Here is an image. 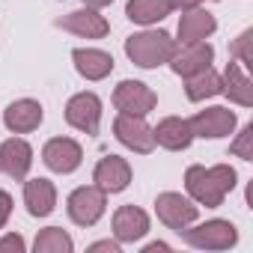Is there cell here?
Returning a JSON list of instances; mask_svg holds the SVG:
<instances>
[{"label": "cell", "instance_id": "obj_1", "mask_svg": "<svg viewBox=\"0 0 253 253\" xmlns=\"http://www.w3.org/2000/svg\"><path fill=\"white\" fill-rule=\"evenodd\" d=\"M185 188H188V194H191L197 203L214 209V206H220L223 197L235 188V170H232L229 164H217V167H209V170H206V167H188V173H185Z\"/></svg>", "mask_w": 253, "mask_h": 253}, {"label": "cell", "instance_id": "obj_2", "mask_svg": "<svg viewBox=\"0 0 253 253\" xmlns=\"http://www.w3.org/2000/svg\"><path fill=\"white\" fill-rule=\"evenodd\" d=\"M173 51H176V42L164 30H146V33H137L125 42V54L143 69H155L161 63H170Z\"/></svg>", "mask_w": 253, "mask_h": 253}, {"label": "cell", "instance_id": "obj_3", "mask_svg": "<svg viewBox=\"0 0 253 253\" xmlns=\"http://www.w3.org/2000/svg\"><path fill=\"white\" fill-rule=\"evenodd\" d=\"M182 235H185V241L188 244H194V247H206V250H226V247H232L235 241H238V232H235V226L229 223V220H209V223H200V226H194V229H179Z\"/></svg>", "mask_w": 253, "mask_h": 253}, {"label": "cell", "instance_id": "obj_4", "mask_svg": "<svg viewBox=\"0 0 253 253\" xmlns=\"http://www.w3.org/2000/svg\"><path fill=\"white\" fill-rule=\"evenodd\" d=\"M113 131H116V137H119L125 146L134 149V152H140V155H146V152L155 149V134H152L149 125L143 122V116L119 113L116 122H113Z\"/></svg>", "mask_w": 253, "mask_h": 253}, {"label": "cell", "instance_id": "obj_5", "mask_svg": "<svg viewBox=\"0 0 253 253\" xmlns=\"http://www.w3.org/2000/svg\"><path fill=\"white\" fill-rule=\"evenodd\" d=\"M104 214V191L98 185L89 188H78L69 197V217L81 226H92L98 217Z\"/></svg>", "mask_w": 253, "mask_h": 253}, {"label": "cell", "instance_id": "obj_6", "mask_svg": "<svg viewBox=\"0 0 253 253\" xmlns=\"http://www.w3.org/2000/svg\"><path fill=\"white\" fill-rule=\"evenodd\" d=\"M113 104L122 113H134V116H146L155 107V92L140 84V81H122L113 92Z\"/></svg>", "mask_w": 253, "mask_h": 253}, {"label": "cell", "instance_id": "obj_7", "mask_svg": "<svg viewBox=\"0 0 253 253\" xmlns=\"http://www.w3.org/2000/svg\"><path fill=\"white\" fill-rule=\"evenodd\" d=\"M66 119L69 125H75L78 131L95 134L98 131V119H101V101L92 92H81L66 104Z\"/></svg>", "mask_w": 253, "mask_h": 253}, {"label": "cell", "instance_id": "obj_8", "mask_svg": "<svg viewBox=\"0 0 253 253\" xmlns=\"http://www.w3.org/2000/svg\"><path fill=\"white\" fill-rule=\"evenodd\" d=\"M155 209H158V217L176 232L197 220V206L191 200H185L182 194H161L155 200Z\"/></svg>", "mask_w": 253, "mask_h": 253}, {"label": "cell", "instance_id": "obj_9", "mask_svg": "<svg viewBox=\"0 0 253 253\" xmlns=\"http://www.w3.org/2000/svg\"><path fill=\"white\" fill-rule=\"evenodd\" d=\"M95 185L104 191V194H116V191H125L131 182V167L125 158H116V155H107L98 161L95 173H92Z\"/></svg>", "mask_w": 253, "mask_h": 253}, {"label": "cell", "instance_id": "obj_10", "mask_svg": "<svg viewBox=\"0 0 253 253\" xmlns=\"http://www.w3.org/2000/svg\"><path fill=\"white\" fill-rule=\"evenodd\" d=\"M211 57H214L211 45H209L206 39H200V42H188V45H182V51H173L170 66H173L176 75H185V78H188V75L203 72L206 66H211Z\"/></svg>", "mask_w": 253, "mask_h": 253}, {"label": "cell", "instance_id": "obj_11", "mask_svg": "<svg viewBox=\"0 0 253 253\" xmlns=\"http://www.w3.org/2000/svg\"><path fill=\"white\" fill-rule=\"evenodd\" d=\"M42 158H45V164H48L51 170H57V173H72V170H78L84 152H81V146H78L72 137H54V140L45 143Z\"/></svg>", "mask_w": 253, "mask_h": 253}, {"label": "cell", "instance_id": "obj_12", "mask_svg": "<svg viewBox=\"0 0 253 253\" xmlns=\"http://www.w3.org/2000/svg\"><path fill=\"white\" fill-rule=\"evenodd\" d=\"M188 122H191V131L200 137H223L235 128V113L226 107H209V110H200Z\"/></svg>", "mask_w": 253, "mask_h": 253}, {"label": "cell", "instance_id": "obj_13", "mask_svg": "<svg viewBox=\"0 0 253 253\" xmlns=\"http://www.w3.org/2000/svg\"><path fill=\"white\" fill-rule=\"evenodd\" d=\"M30 161H33V149L24 140H18V137H12V140H6L3 146H0V170L9 173L15 182H21L27 176Z\"/></svg>", "mask_w": 253, "mask_h": 253}, {"label": "cell", "instance_id": "obj_14", "mask_svg": "<svg viewBox=\"0 0 253 253\" xmlns=\"http://www.w3.org/2000/svg\"><path fill=\"white\" fill-rule=\"evenodd\" d=\"M146 229H149V217H146L143 209H137V206L116 209V214H113V232H116L119 241H137L140 235H146Z\"/></svg>", "mask_w": 253, "mask_h": 253}, {"label": "cell", "instance_id": "obj_15", "mask_svg": "<svg viewBox=\"0 0 253 253\" xmlns=\"http://www.w3.org/2000/svg\"><path fill=\"white\" fill-rule=\"evenodd\" d=\"M57 27H63V30H69V33H78V36H86V39H101V36H107V21L98 15V12H92V9H78V12H69L66 18H60L57 21Z\"/></svg>", "mask_w": 253, "mask_h": 253}, {"label": "cell", "instance_id": "obj_16", "mask_svg": "<svg viewBox=\"0 0 253 253\" xmlns=\"http://www.w3.org/2000/svg\"><path fill=\"white\" fill-rule=\"evenodd\" d=\"M3 122H6L9 131L27 134L33 128H39V122H42V104L39 101H30V98H21V101H15V104L6 107Z\"/></svg>", "mask_w": 253, "mask_h": 253}, {"label": "cell", "instance_id": "obj_17", "mask_svg": "<svg viewBox=\"0 0 253 253\" xmlns=\"http://www.w3.org/2000/svg\"><path fill=\"white\" fill-rule=\"evenodd\" d=\"M155 134V143L167 146V149H188L191 140H194V131H191V122L188 119H179V116H167L158 128H152Z\"/></svg>", "mask_w": 253, "mask_h": 253}, {"label": "cell", "instance_id": "obj_18", "mask_svg": "<svg viewBox=\"0 0 253 253\" xmlns=\"http://www.w3.org/2000/svg\"><path fill=\"white\" fill-rule=\"evenodd\" d=\"M75 60V69L86 78V81H101L113 72V57L104 54V51H89V48H78L72 54Z\"/></svg>", "mask_w": 253, "mask_h": 253}, {"label": "cell", "instance_id": "obj_19", "mask_svg": "<svg viewBox=\"0 0 253 253\" xmlns=\"http://www.w3.org/2000/svg\"><path fill=\"white\" fill-rule=\"evenodd\" d=\"M214 15H209V12H203V9H188V12H182V21H179V39H182V45H188V42H200V39H206V36H211L214 33Z\"/></svg>", "mask_w": 253, "mask_h": 253}, {"label": "cell", "instance_id": "obj_20", "mask_svg": "<svg viewBox=\"0 0 253 253\" xmlns=\"http://www.w3.org/2000/svg\"><path fill=\"white\" fill-rule=\"evenodd\" d=\"M24 203L30 209L33 217H45L54 211V203H57V191L48 179H33L24 185Z\"/></svg>", "mask_w": 253, "mask_h": 253}, {"label": "cell", "instance_id": "obj_21", "mask_svg": "<svg viewBox=\"0 0 253 253\" xmlns=\"http://www.w3.org/2000/svg\"><path fill=\"white\" fill-rule=\"evenodd\" d=\"M176 9V0H128V18L137 24H155Z\"/></svg>", "mask_w": 253, "mask_h": 253}, {"label": "cell", "instance_id": "obj_22", "mask_svg": "<svg viewBox=\"0 0 253 253\" xmlns=\"http://www.w3.org/2000/svg\"><path fill=\"white\" fill-rule=\"evenodd\" d=\"M220 92H226L232 101H238L241 107H250L253 104V86H250V81H247V75L235 66V63H229L226 66V72H223V89Z\"/></svg>", "mask_w": 253, "mask_h": 253}, {"label": "cell", "instance_id": "obj_23", "mask_svg": "<svg viewBox=\"0 0 253 253\" xmlns=\"http://www.w3.org/2000/svg\"><path fill=\"white\" fill-rule=\"evenodd\" d=\"M220 89H223V81H220V75L211 66H206L203 72L188 75V98L191 101H203L209 95H217Z\"/></svg>", "mask_w": 253, "mask_h": 253}, {"label": "cell", "instance_id": "obj_24", "mask_svg": "<svg viewBox=\"0 0 253 253\" xmlns=\"http://www.w3.org/2000/svg\"><path fill=\"white\" fill-rule=\"evenodd\" d=\"M69 250H72V238L60 226H48L36 235V253H69Z\"/></svg>", "mask_w": 253, "mask_h": 253}, {"label": "cell", "instance_id": "obj_25", "mask_svg": "<svg viewBox=\"0 0 253 253\" xmlns=\"http://www.w3.org/2000/svg\"><path fill=\"white\" fill-rule=\"evenodd\" d=\"M232 155L244 158V161H253V125H244V131L238 134V140L229 146Z\"/></svg>", "mask_w": 253, "mask_h": 253}, {"label": "cell", "instance_id": "obj_26", "mask_svg": "<svg viewBox=\"0 0 253 253\" xmlns=\"http://www.w3.org/2000/svg\"><path fill=\"white\" fill-rule=\"evenodd\" d=\"M250 42H253V30H244V33L232 42V48H229V54H232V57H238L244 66H253V51H250Z\"/></svg>", "mask_w": 253, "mask_h": 253}, {"label": "cell", "instance_id": "obj_27", "mask_svg": "<svg viewBox=\"0 0 253 253\" xmlns=\"http://www.w3.org/2000/svg\"><path fill=\"white\" fill-rule=\"evenodd\" d=\"M9 211H12V197L6 191H0V226L9 220Z\"/></svg>", "mask_w": 253, "mask_h": 253}, {"label": "cell", "instance_id": "obj_28", "mask_svg": "<svg viewBox=\"0 0 253 253\" xmlns=\"http://www.w3.org/2000/svg\"><path fill=\"white\" fill-rule=\"evenodd\" d=\"M0 250H24V238L21 235H6L0 241Z\"/></svg>", "mask_w": 253, "mask_h": 253}, {"label": "cell", "instance_id": "obj_29", "mask_svg": "<svg viewBox=\"0 0 253 253\" xmlns=\"http://www.w3.org/2000/svg\"><path fill=\"white\" fill-rule=\"evenodd\" d=\"M200 3H203V0H176V6H182V9H194Z\"/></svg>", "mask_w": 253, "mask_h": 253}, {"label": "cell", "instance_id": "obj_30", "mask_svg": "<svg viewBox=\"0 0 253 253\" xmlns=\"http://www.w3.org/2000/svg\"><path fill=\"white\" fill-rule=\"evenodd\" d=\"M92 250H110V253H113L116 244H113V241H98V244H92Z\"/></svg>", "mask_w": 253, "mask_h": 253}, {"label": "cell", "instance_id": "obj_31", "mask_svg": "<svg viewBox=\"0 0 253 253\" xmlns=\"http://www.w3.org/2000/svg\"><path fill=\"white\" fill-rule=\"evenodd\" d=\"M84 3H86L89 9H98V6H107V3H110V0H84Z\"/></svg>", "mask_w": 253, "mask_h": 253}, {"label": "cell", "instance_id": "obj_32", "mask_svg": "<svg viewBox=\"0 0 253 253\" xmlns=\"http://www.w3.org/2000/svg\"><path fill=\"white\" fill-rule=\"evenodd\" d=\"M155 250H167V244H161V241H155V244H149V247H146V253H155Z\"/></svg>", "mask_w": 253, "mask_h": 253}]
</instances>
